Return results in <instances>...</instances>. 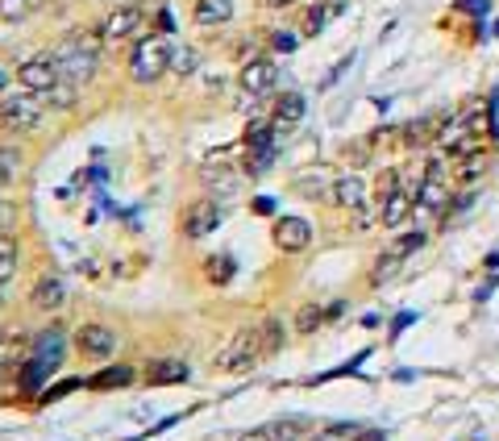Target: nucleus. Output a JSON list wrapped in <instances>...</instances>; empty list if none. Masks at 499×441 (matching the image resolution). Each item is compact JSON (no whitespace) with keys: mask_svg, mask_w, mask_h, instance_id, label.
Returning a JSON list of instances; mask_svg holds the SVG:
<instances>
[{"mask_svg":"<svg viewBox=\"0 0 499 441\" xmlns=\"http://www.w3.org/2000/svg\"><path fill=\"white\" fill-rule=\"evenodd\" d=\"M42 112H46V97L42 92H9V97H0V125L9 129V134H34L42 125Z\"/></svg>","mask_w":499,"mask_h":441,"instance_id":"obj_1","label":"nucleus"},{"mask_svg":"<svg viewBox=\"0 0 499 441\" xmlns=\"http://www.w3.org/2000/svg\"><path fill=\"white\" fill-rule=\"evenodd\" d=\"M171 71V46L162 34H146V38H137L134 55H129V75L134 83H154L162 80Z\"/></svg>","mask_w":499,"mask_h":441,"instance_id":"obj_2","label":"nucleus"},{"mask_svg":"<svg viewBox=\"0 0 499 441\" xmlns=\"http://www.w3.org/2000/svg\"><path fill=\"white\" fill-rule=\"evenodd\" d=\"M100 46H105L100 38H83V34H75V38H67L58 50H54V58L63 63V75H67V80L88 83L96 75V63H100Z\"/></svg>","mask_w":499,"mask_h":441,"instance_id":"obj_3","label":"nucleus"},{"mask_svg":"<svg viewBox=\"0 0 499 441\" xmlns=\"http://www.w3.org/2000/svg\"><path fill=\"white\" fill-rule=\"evenodd\" d=\"M262 354H267V350H262V329H238L230 342H225V350L216 354V371H230V375L250 371Z\"/></svg>","mask_w":499,"mask_h":441,"instance_id":"obj_4","label":"nucleus"},{"mask_svg":"<svg viewBox=\"0 0 499 441\" xmlns=\"http://www.w3.org/2000/svg\"><path fill=\"white\" fill-rule=\"evenodd\" d=\"M58 80H63V63L54 55H38V58H29V63L17 67V83L29 88V92H42V97H46Z\"/></svg>","mask_w":499,"mask_h":441,"instance_id":"obj_5","label":"nucleus"},{"mask_svg":"<svg viewBox=\"0 0 499 441\" xmlns=\"http://www.w3.org/2000/svg\"><path fill=\"white\" fill-rule=\"evenodd\" d=\"M142 9L137 4H121V9H113V13L105 17V26H100V42L105 46H121V42H129L142 29Z\"/></svg>","mask_w":499,"mask_h":441,"instance_id":"obj_6","label":"nucleus"},{"mask_svg":"<svg viewBox=\"0 0 499 441\" xmlns=\"http://www.w3.org/2000/svg\"><path fill=\"white\" fill-rule=\"evenodd\" d=\"M75 350H80L83 359H108L113 350H117V333L108 329V325H100V321H92V325H80L75 329Z\"/></svg>","mask_w":499,"mask_h":441,"instance_id":"obj_7","label":"nucleus"},{"mask_svg":"<svg viewBox=\"0 0 499 441\" xmlns=\"http://www.w3.org/2000/svg\"><path fill=\"white\" fill-rule=\"evenodd\" d=\"M216 225H221V205H216L213 196L196 200V205L183 213V234H188L191 242H200V237L216 234Z\"/></svg>","mask_w":499,"mask_h":441,"instance_id":"obj_8","label":"nucleus"},{"mask_svg":"<svg viewBox=\"0 0 499 441\" xmlns=\"http://www.w3.org/2000/svg\"><path fill=\"white\" fill-rule=\"evenodd\" d=\"M275 246L284 254H300L312 246V225L304 217H279L275 220Z\"/></svg>","mask_w":499,"mask_h":441,"instance_id":"obj_9","label":"nucleus"},{"mask_svg":"<svg viewBox=\"0 0 499 441\" xmlns=\"http://www.w3.org/2000/svg\"><path fill=\"white\" fill-rule=\"evenodd\" d=\"M29 304H34L38 313H58V308L67 304V283H63V275H54V271L38 275V283L29 291Z\"/></svg>","mask_w":499,"mask_h":441,"instance_id":"obj_10","label":"nucleus"},{"mask_svg":"<svg viewBox=\"0 0 499 441\" xmlns=\"http://www.w3.org/2000/svg\"><path fill=\"white\" fill-rule=\"evenodd\" d=\"M275 75H279V71H275V63H270V58H250L238 80H242V92H246V97L258 100V97H267L270 88H275Z\"/></svg>","mask_w":499,"mask_h":441,"instance_id":"obj_11","label":"nucleus"},{"mask_svg":"<svg viewBox=\"0 0 499 441\" xmlns=\"http://www.w3.org/2000/svg\"><path fill=\"white\" fill-rule=\"evenodd\" d=\"M446 200H449V188L441 175H425V183H420L417 192V208L412 213H420V217H446Z\"/></svg>","mask_w":499,"mask_h":441,"instance_id":"obj_12","label":"nucleus"},{"mask_svg":"<svg viewBox=\"0 0 499 441\" xmlns=\"http://www.w3.org/2000/svg\"><path fill=\"white\" fill-rule=\"evenodd\" d=\"M412 208H417V196L404 192V188H395L392 196L378 200V225H383V229H400V225L412 217Z\"/></svg>","mask_w":499,"mask_h":441,"instance_id":"obj_13","label":"nucleus"},{"mask_svg":"<svg viewBox=\"0 0 499 441\" xmlns=\"http://www.w3.org/2000/svg\"><path fill=\"white\" fill-rule=\"evenodd\" d=\"M329 205H338V208H350V213H358V208L366 205V180L363 175H338L333 180V188H329Z\"/></svg>","mask_w":499,"mask_h":441,"instance_id":"obj_14","label":"nucleus"},{"mask_svg":"<svg viewBox=\"0 0 499 441\" xmlns=\"http://www.w3.org/2000/svg\"><path fill=\"white\" fill-rule=\"evenodd\" d=\"M191 371H188V362L183 359H159V362H150L146 367V383L154 387H171V383H188Z\"/></svg>","mask_w":499,"mask_h":441,"instance_id":"obj_15","label":"nucleus"},{"mask_svg":"<svg viewBox=\"0 0 499 441\" xmlns=\"http://www.w3.org/2000/svg\"><path fill=\"white\" fill-rule=\"evenodd\" d=\"M34 359L46 362L51 371L63 362V329H58V325H51L46 333H38V337H34Z\"/></svg>","mask_w":499,"mask_h":441,"instance_id":"obj_16","label":"nucleus"},{"mask_svg":"<svg viewBox=\"0 0 499 441\" xmlns=\"http://www.w3.org/2000/svg\"><path fill=\"white\" fill-rule=\"evenodd\" d=\"M191 17H196L200 26H225L233 17V0H196Z\"/></svg>","mask_w":499,"mask_h":441,"instance_id":"obj_17","label":"nucleus"},{"mask_svg":"<svg viewBox=\"0 0 499 441\" xmlns=\"http://www.w3.org/2000/svg\"><path fill=\"white\" fill-rule=\"evenodd\" d=\"M134 383V367H108V371L92 375L88 379V387H96V391H108V387H125Z\"/></svg>","mask_w":499,"mask_h":441,"instance_id":"obj_18","label":"nucleus"},{"mask_svg":"<svg viewBox=\"0 0 499 441\" xmlns=\"http://www.w3.org/2000/svg\"><path fill=\"white\" fill-rule=\"evenodd\" d=\"M21 163H26V159H21L17 146H0V188H9V183L21 175Z\"/></svg>","mask_w":499,"mask_h":441,"instance_id":"obj_19","label":"nucleus"},{"mask_svg":"<svg viewBox=\"0 0 499 441\" xmlns=\"http://www.w3.org/2000/svg\"><path fill=\"white\" fill-rule=\"evenodd\" d=\"M262 437L267 441H304V421H275V425H262Z\"/></svg>","mask_w":499,"mask_h":441,"instance_id":"obj_20","label":"nucleus"},{"mask_svg":"<svg viewBox=\"0 0 499 441\" xmlns=\"http://www.w3.org/2000/svg\"><path fill=\"white\" fill-rule=\"evenodd\" d=\"M75 92H80V83L63 75V80L46 92V104H54V109H71V104H75Z\"/></svg>","mask_w":499,"mask_h":441,"instance_id":"obj_21","label":"nucleus"},{"mask_svg":"<svg viewBox=\"0 0 499 441\" xmlns=\"http://www.w3.org/2000/svg\"><path fill=\"white\" fill-rule=\"evenodd\" d=\"M204 275H208V283H230L233 279V259L230 254H213V259H204Z\"/></svg>","mask_w":499,"mask_h":441,"instance_id":"obj_22","label":"nucleus"},{"mask_svg":"<svg viewBox=\"0 0 499 441\" xmlns=\"http://www.w3.org/2000/svg\"><path fill=\"white\" fill-rule=\"evenodd\" d=\"M17 267V237L9 234V229H0V279L9 283V275H13Z\"/></svg>","mask_w":499,"mask_h":441,"instance_id":"obj_23","label":"nucleus"},{"mask_svg":"<svg viewBox=\"0 0 499 441\" xmlns=\"http://www.w3.org/2000/svg\"><path fill=\"white\" fill-rule=\"evenodd\" d=\"M300 117H304V97L300 92H287L279 104H275V121H287V125H296Z\"/></svg>","mask_w":499,"mask_h":441,"instance_id":"obj_24","label":"nucleus"},{"mask_svg":"<svg viewBox=\"0 0 499 441\" xmlns=\"http://www.w3.org/2000/svg\"><path fill=\"white\" fill-rule=\"evenodd\" d=\"M321 321H324L321 304H300V313H296V333H316V329H321Z\"/></svg>","mask_w":499,"mask_h":441,"instance_id":"obj_25","label":"nucleus"},{"mask_svg":"<svg viewBox=\"0 0 499 441\" xmlns=\"http://www.w3.org/2000/svg\"><path fill=\"white\" fill-rule=\"evenodd\" d=\"M400 262H404V259H400V254H392V250H387V254H378L375 271H370V283H375V288H378L383 279H392V275H395V267H400Z\"/></svg>","mask_w":499,"mask_h":441,"instance_id":"obj_26","label":"nucleus"},{"mask_svg":"<svg viewBox=\"0 0 499 441\" xmlns=\"http://www.w3.org/2000/svg\"><path fill=\"white\" fill-rule=\"evenodd\" d=\"M358 433H363V425H329L316 433V441H358Z\"/></svg>","mask_w":499,"mask_h":441,"instance_id":"obj_27","label":"nucleus"},{"mask_svg":"<svg viewBox=\"0 0 499 441\" xmlns=\"http://www.w3.org/2000/svg\"><path fill=\"white\" fill-rule=\"evenodd\" d=\"M200 180L208 183V188H213V183H216V188H233V175H230V166H225V163H216V171H213V163H208L200 171Z\"/></svg>","mask_w":499,"mask_h":441,"instance_id":"obj_28","label":"nucleus"},{"mask_svg":"<svg viewBox=\"0 0 499 441\" xmlns=\"http://www.w3.org/2000/svg\"><path fill=\"white\" fill-rule=\"evenodd\" d=\"M483 171H487V159H483V154H471V159H462L458 180H462V183H474L479 175H483Z\"/></svg>","mask_w":499,"mask_h":441,"instance_id":"obj_29","label":"nucleus"},{"mask_svg":"<svg viewBox=\"0 0 499 441\" xmlns=\"http://www.w3.org/2000/svg\"><path fill=\"white\" fill-rule=\"evenodd\" d=\"M279 342H284V325H279V321H267V325H262V350H267V354H275V350H279Z\"/></svg>","mask_w":499,"mask_h":441,"instance_id":"obj_30","label":"nucleus"},{"mask_svg":"<svg viewBox=\"0 0 499 441\" xmlns=\"http://www.w3.org/2000/svg\"><path fill=\"white\" fill-rule=\"evenodd\" d=\"M196 58H200V55H196V50L188 46V50L171 55V71H175V75H191V71H196Z\"/></svg>","mask_w":499,"mask_h":441,"instance_id":"obj_31","label":"nucleus"},{"mask_svg":"<svg viewBox=\"0 0 499 441\" xmlns=\"http://www.w3.org/2000/svg\"><path fill=\"white\" fill-rule=\"evenodd\" d=\"M75 387H83V379H63V383L46 387V391H42V400L51 404V400H58V396H67V391H75Z\"/></svg>","mask_w":499,"mask_h":441,"instance_id":"obj_32","label":"nucleus"},{"mask_svg":"<svg viewBox=\"0 0 499 441\" xmlns=\"http://www.w3.org/2000/svg\"><path fill=\"white\" fill-rule=\"evenodd\" d=\"M270 46H275V50H284V55H292V50H296V34H292V29H275Z\"/></svg>","mask_w":499,"mask_h":441,"instance_id":"obj_33","label":"nucleus"},{"mask_svg":"<svg viewBox=\"0 0 499 441\" xmlns=\"http://www.w3.org/2000/svg\"><path fill=\"white\" fill-rule=\"evenodd\" d=\"M458 13H491V0H458Z\"/></svg>","mask_w":499,"mask_h":441,"instance_id":"obj_34","label":"nucleus"},{"mask_svg":"<svg viewBox=\"0 0 499 441\" xmlns=\"http://www.w3.org/2000/svg\"><path fill=\"white\" fill-rule=\"evenodd\" d=\"M324 17H329V9H321V4H316V9H308V21H304V26H308V34H321Z\"/></svg>","mask_w":499,"mask_h":441,"instance_id":"obj_35","label":"nucleus"},{"mask_svg":"<svg viewBox=\"0 0 499 441\" xmlns=\"http://www.w3.org/2000/svg\"><path fill=\"white\" fill-rule=\"evenodd\" d=\"M13 220H17V208L0 200V229H13Z\"/></svg>","mask_w":499,"mask_h":441,"instance_id":"obj_36","label":"nucleus"},{"mask_svg":"<svg viewBox=\"0 0 499 441\" xmlns=\"http://www.w3.org/2000/svg\"><path fill=\"white\" fill-rule=\"evenodd\" d=\"M254 213H262V217H267V213H275V200H270V196H258V200H254Z\"/></svg>","mask_w":499,"mask_h":441,"instance_id":"obj_37","label":"nucleus"},{"mask_svg":"<svg viewBox=\"0 0 499 441\" xmlns=\"http://www.w3.org/2000/svg\"><path fill=\"white\" fill-rule=\"evenodd\" d=\"M412 321H417V317H412V313H400V317H395V325H392V337H395V333H400V329H408Z\"/></svg>","mask_w":499,"mask_h":441,"instance_id":"obj_38","label":"nucleus"},{"mask_svg":"<svg viewBox=\"0 0 499 441\" xmlns=\"http://www.w3.org/2000/svg\"><path fill=\"white\" fill-rule=\"evenodd\" d=\"M383 437H387L383 429H363V433H358V441H383Z\"/></svg>","mask_w":499,"mask_h":441,"instance_id":"obj_39","label":"nucleus"},{"mask_svg":"<svg viewBox=\"0 0 499 441\" xmlns=\"http://www.w3.org/2000/svg\"><path fill=\"white\" fill-rule=\"evenodd\" d=\"M262 9H287V4H296V0H258Z\"/></svg>","mask_w":499,"mask_h":441,"instance_id":"obj_40","label":"nucleus"},{"mask_svg":"<svg viewBox=\"0 0 499 441\" xmlns=\"http://www.w3.org/2000/svg\"><path fill=\"white\" fill-rule=\"evenodd\" d=\"M487 271H499V250L495 254H487Z\"/></svg>","mask_w":499,"mask_h":441,"instance_id":"obj_41","label":"nucleus"},{"mask_svg":"<svg viewBox=\"0 0 499 441\" xmlns=\"http://www.w3.org/2000/svg\"><path fill=\"white\" fill-rule=\"evenodd\" d=\"M242 441H267V437H262V429H258V433H250V437H242Z\"/></svg>","mask_w":499,"mask_h":441,"instance_id":"obj_42","label":"nucleus"},{"mask_svg":"<svg viewBox=\"0 0 499 441\" xmlns=\"http://www.w3.org/2000/svg\"><path fill=\"white\" fill-rule=\"evenodd\" d=\"M0 308H4V279H0Z\"/></svg>","mask_w":499,"mask_h":441,"instance_id":"obj_43","label":"nucleus"},{"mask_svg":"<svg viewBox=\"0 0 499 441\" xmlns=\"http://www.w3.org/2000/svg\"><path fill=\"white\" fill-rule=\"evenodd\" d=\"M0 367H4V350H0Z\"/></svg>","mask_w":499,"mask_h":441,"instance_id":"obj_44","label":"nucleus"},{"mask_svg":"<svg viewBox=\"0 0 499 441\" xmlns=\"http://www.w3.org/2000/svg\"><path fill=\"white\" fill-rule=\"evenodd\" d=\"M0 88H4V75H0Z\"/></svg>","mask_w":499,"mask_h":441,"instance_id":"obj_45","label":"nucleus"},{"mask_svg":"<svg viewBox=\"0 0 499 441\" xmlns=\"http://www.w3.org/2000/svg\"><path fill=\"white\" fill-rule=\"evenodd\" d=\"M304 441H308V437H304ZM312 441H316V437H312Z\"/></svg>","mask_w":499,"mask_h":441,"instance_id":"obj_46","label":"nucleus"}]
</instances>
